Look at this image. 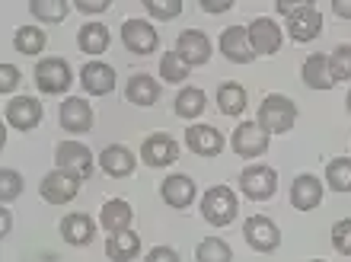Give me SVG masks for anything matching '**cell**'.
I'll return each instance as SVG.
<instances>
[{"label":"cell","instance_id":"cell-25","mask_svg":"<svg viewBox=\"0 0 351 262\" xmlns=\"http://www.w3.org/2000/svg\"><path fill=\"white\" fill-rule=\"evenodd\" d=\"M93 234H96V224H93L90 215H67L61 221V237H64L67 243L86 246L93 240Z\"/></svg>","mask_w":351,"mask_h":262},{"label":"cell","instance_id":"cell-16","mask_svg":"<svg viewBox=\"0 0 351 262\" xmlns=\"http://www.w3.org/2000/svg\"><path fill=\"white\" fill-rule=\"evenodd\" d=\"M61 128L71 131V134H84L93 128V109L86 99L80 96H71L61 103Z\"/></svg>","mask_w":351,"mask_h":262},{"label":"cell","instance_id":"cell-19","mask_svg":"<svg viewBox=\"0 0 351 262\" xmlns=\"http://www.w3.org/2000/svg\"><path fill=\"white\" fill-rule=\"evenodd\" d=\"M99 167H102V173L106 176H112V179H125V176H131L134 173V154H131L128 147H121V144H112V147H106L99 154Z\"/></svg>","mask_w":351,"mask_h":262},{"label":"cell","instance_id":"cell-9","mask_svg":"<svg viewBox=\"0 0 351 262\" xmlns=\"http://www.w3.org/2000/svg\"><path fill=\"white\" fill-rule=\"evenodd\" d=\"M230 144L240 157L252 160V157H262V154L268 150V134L259 128V122H243L240 128L233 131Z\"/></svg>","mask_w":351,"mask_h":262},{"label":"cell","instance_id":"cell-6","mask_svg":"<svg viewBox=\"0 0 351 262\" xmlns=\"http://www.w3.org/2000/svg\"><path fill=\"white\" fill-rule=\"evenodd\" d=\"M243 234H246V243H250L252 250H259V253H271V250H278V243H281V230H278V224L265 215H252L250 221L243 224Z\"/></svg>","mask_w":351,"mask_h":262},{"label":"cell","instance_id":"cell-45","mask_svg":"<svg viewBox=\"0 0 351 262\" xmlns=\"http://www.w3.org/2000/svg\"><path fill=\"white\" fill-rule=\"evenodd\" d=\"M0 234H3V237L10 234V211H7V208L0 211Z\"/></svg>","mask_w":351,"mask_h":262},{"label":"cell","instance_id":"cell-11","mask_svg":"<svg viewBox=\"0 0 351 262\" xmlns=\"http://www.w3.org/2000/svg\"><path fill=\"white\" fill-rule=\"evenodd\" d=\"M221 51H223V58H227V61H233V64H250L252 58H256L252 42H250V29H243V26L223 29Z\"/></svg>","mask_w":351,"mask_h":262},{"label":"cell","instance_id":"cell-34","mask_svg":"<svg viewBox=\"0 0 351 262\" xmlns=\"http://www.w3.org/2000/svg\"><path fill=\"white\" fill-rule=\"evenodd\" d=\"M189 71H192V67L185 64V61L176 55V51L163 55V61H160V77H163L167 84H182L185 77H189Z\"/></svg>","mask_w":351,"mask_h":262},{"label":"cell","instance_id":"cell-44","mask_svg":"<svg viewBox=\"0 0 351 262\" xmlns=\"http://www.w3.org/2000/svg\"><path fill=\"white\" fill-rule=\"evenodd\" d=\"M332 10H335V13H339L342 19H351V3H345V0H335Z\"/></svg>","mask_w":351,"mask_h":262},{"label":"cell","instance_id":"cell-15","mask_svg":"<svg viewBox=\"0 0 351 262\" xmlns=\"http://www.w3.org/2000/svg\"><path fill=\"white\" fill-rule=\"evenodd\" d=\"M250 42L256 55H275L281 48V29L275 26V19L259 16L250 23Z\"/></svg>","mask_w":351,"mask_h":262},{"label":"cell","instance_id":"cell-29","mask_svg":"<svg viewBox=\"0 0 351 262\" xmlns=\"http://www.w3.org/2000/svg\"><path fill=\"white\" fill-rule=\"evenodd\" d=\"M204 93L198 90V86H185V90H179V96H176V115H182V119H195V115L204 112Z\"/></svg>","mask_w":351,"mask_h":262},{"label":"cell","instance_id":"cell-23","mask_svg":"<svg viewBox=\"0 0 351 262\" xmlns=\"http://www.w3.org/2000/svg\"><path fill=\"white\" fill-rule=\"evenodd\" d=\"M125 96L134 106H154L160 99V84L150 74H134L125 86Z\"/></svg>","mask_w":351,"mask_h":262},{"label":"cell","instance_id":"cell-20","mask_svg":"<svg viewBox=\"0 0 351 262\" xmlns=\"http://www.w3.org/2000/svg\"><path fill=\"white\" fill-rule=\"evenodd\" d=\"M160 195H163V202L169 208H189L195 202V182L185 173H173V176L163 179Z\"/></svg>","mask_w":351,"mask_h":262},{"label":"cell","instance_id":"cell-32","mask_svg":"<svg viewBox=\"0 0 351 262\" xmlns=\"http://www.w3.org/2000/svg\"><path fill=\"white\" fill-rule=\"evenodd\" d=\"M13 45H16V51H23V55H38V51L45 48V32L36 26H19Z\"/></svg>","mask_w":351,"mask_h":262},{"label":"cell","instance_id":"cell-46","mask_svg":"<svg viewBox=\"0 0 351 262\" xmlns=\"http://www.w3.org/2000/svg\"><path fill=\"white\" fill-rule=\"evenodd\" d=\"M348 112H351V93H348Z\"/></svg>","mask_w":351,"mask_h":262},{"label":"cell","instance_id":"cell-47","mask_svg":"<svg viewBox=\"0 0 351 262\" xmlns=\"http://www.w3.org/2000/svg\"><path fill=\"white\" fill-rule=\"evenodd\" d=\"M313 262H323V259H313Z\"/></svg>","mask_w":351,"mask_h":262},{"label":"cell","instance_id":"cell-5","mask_svg":"<svg viewBox=\"0 0 351 262\" xmlns=\"http://www.w3.org/2000/svg\"><path fill=\"white\" fill-rule=\"evenodd\" d=\"M55 163H58V169H67V173H74V176H80V179L93 176V154H90V147L80 144V141H64V144H58Z\"/></svg>","mask_w":351,"mask_h":262},{"label":"cell","instance_id":"cell-3","mask_svg":"<svg viewBox=\"0 0 351 262\" xmlns=\"http://www.w3.org/2000/svg\"><path fill=\"white\" fill-rule=\"evenodd\" d=\"M275 186H278V173L265 163H256V167H246L240 173V189L246 192V198L252 202H265V198L275 195Z\"/></svg>","mask_w":351,"mask_h":262},{"label":"cell","instance_id":"cell-42","mask_svg":"<svg viewBox=\"0 0 351 262\" xmlns=\"http://www.w3.org/2000/svg\"><path fill=\"white\" fill-rule=\"evenodd\" d=\"M202 7L208 10V13H221V10H230V0H223V3H217V0H202Z\"/></svg>","mask_w":351,"mask_h":262},{"label":"cell","instance_id":"cell-12","mask_svg":"<svg viewBox=\"0 0 351 262\" xmlns=\"http://www.w3.org/2000/svg\"><path fill=\"white\" fill-rule=\"evenodd\" d=\"M185 144H189V150L198 154V157H217L223 150V134L217 128H211V125H189Z\"/></svg>","mask_w":351,"mask_h":262},{"label":"cell","instance_id":"cell-13","mask_svg":"<svg viewBox=\"0 0 351 262\" xmlns=\"http://www.w3.org/2000/svg\"><path fill=\"white\" fill-rule=\"evenodd\" d=\"M319 29H323V13L313 7V3H306L304 10H297L287 16V32L294 42H310V38L319 36Z\"/></svg>","mask_w":351,"mask_h":262},{"label":"cell","instance_id":"cell-37","mask_svg":"<svg viewBox=\"0 0 351 262\" xmlns=\"http://www.w3.org/2000/svg\"><path fill=\"white\" fill-rule=\"evenodd\" d=\"M19 192H23V176H19L16 169H3V173H0V198H3V202H13Z\"/></svg>","mask_w":351,"mask_h":262},{"label":"cell","instance_id":"cell-26","mask_svg":"<svg viewBox=\"0 0 351 262\" xmlns=\"http://www.w3.org/2000/svg\"><path fill=\"white\" fill-rule=\"evenodd\" d=\"M141 253V237L131 234V230H121V234H112L106 240V256L112 262H131Z\"/></svg>","mask_w":351,"mask_h":262},{"label":"cell","instance_id":"cell-22","mask_svg":"<svg viewBox=\"0 0 351 262\" xmlns=\"http://www.w3.org/2000/svg\"><path fill=\"white\" fill-rule=\"evenodd\" d=\"M300 77H304V84L310 86V90H329V86L335 84L332 80V71H329V58L326 55H310L304 61V67H300Z\"/></svg>","mask_w":351,"mask_h":262},{"label":"cell","instance_id":"cell-33","mask_svg":"<svg viewBox=\"0 0 351 262\" xmlns=\"http://www.w3.org/2000/svg\"><path fill=\"white\" fill-rule=\"evenodd\" d=\"M29 10H32L38 19H45V23H61V19L67 16L71 3H67V0H32Z\"/></svg>","mask_w":351,"mask_h":262},{"label":"cell","instance_id":"cell-17","mask_svg":"<svg viewBox=\"0 0 351 262\" xmlns=\"http://www.w3.org/2000/svg\"><path fill=\"white\" fill-rule=\"evenodd\" d=\"M141 157L150 167H167V163H176V157H179V144L169 134H150L144 141V147H141Z\"/></svg>","mask_w":351,"mask_h":262},{"label":"cell","instance_id":"cell-41","mask_svg":"<svg viewBox=\"0 0 351 262\" xmlns=\"http://www.w3.org/2000/svg\"><path fill=\"white\" fill-rule=\"evenodd\" d=\"M80 13H102V10H109V0H99V3H90V0H77L74 3Z\"/></svg>","mask_w":351,"mask_h":262},{"label":"cell","instance_id":"cell-8","mask_svg":"<svg viewBox=\"0 0 351 262\" xmlns=\"http://www.w3.org/2000/svg\"><path fill=\"white\" fill-rule=\"evenodd\" d=\"M121 42H125V48L134 51V55H150V51L157 48L160 36L154 26H147V19H128V23L121 26Z\"/></svg>","mask_w":351,"mask_h":262},{"label":"cell","instance_id":"cell-35","mask_svg":"<svg viewBox=\"0 0 351 262\" xmlns=\"http://www.w3.org/2000/svg\"><path fill=\"white\" fill-rule=\"evenodd\" d=\"M329 71L332 80H351V45H339L329 55Z\"/></svg>","mask_w":351,"mask_h":262},{"label":"cell","instance_id":"cell-39","mask_svg":"<svg viewBox=\"0 0 351 262\" xmlns=\"http://www.w3.org/2000/svg\"><path fill=\"white\" fill-rule=\"evenodd\" d=\"M16 86H19V67L3 61V64H0V90H3V93H13Z\"/></svg>","mask_w":351,"mask_h":262},{"label":"cell","instance_id":"cell-38","mask_svg":"<svg viewBox=\"0 0 351 262\" xmlns=\"http://www.w3.org/2000/svg\"><path fill=\"white\" fill-rule=\"evenodd\" d=\"M332 246L342 256H351V217H345L332 227Z\"/></svg>","mask_w":351,"mask_h":262},{"label":"cell","instance_id":"cell-10","mask_svg":"<svg viewBox=\"0 0 351 262\" xmlns=\"http://www.w3.org/2000/svg\"><path fill=\"white\" fill-rule=\"evenodd\" d=\"M176 55L182 58L189 67L204 64L211 58V42H208V36L202 29H185L182 36L176 38Z\"/></svg>","mask_w":351,"mask_h":262},{"label":"cell","instance_id":"cell-27","mask_svg":"<svg viewBox=\"0 0 351 262\" xmlns=\"http://www.w3.org/2000/svg\"><path fill=\"white\" fill-rule=\"evenodd\" d=\"M77 45H80L84 55H93V58L102 55L109 48V29L102 26V23H86L80 29V36H77Z\"/></svg>","mask_w":351,"mask_h":262},{"label":"cell","instance_id":"cell-36","mask_svg":"<svg viewBox=\"0 0 351 262\" xmlns=\"http://www.w3.org/2000/svg\"><path fill=\"white\" fill-rule=\"evenodd\" d=\"M144 7L154 19H176L182 13V0H144Z\"/></svg>","mask_w":351,"mask_h":262},{"label":"cell","instance_id":"cell-28","mask_svg":"<svg viewBox=\"0 0 351 262\" xmlns=\"http://www.w3.org/2000/svg\"><path fill=\"white\" fill-rule=\"evenodd\" d=\"M217 106H221L223 115H240L243 109H246V90H243L240 84L227 80V84H221V90H217Z\"/></svg>","mask_w":351,"mask_h":262},{"label":"cell","instance_id":"cell-43","mask_svg":"<svg viewBox=\"0 0 351 262\" xmlns=\"http://www.w3.org/2000/svg\"><path fill=\"white\" fill-rule=\"evenodd\" d=\"M275 7L281 10V13H287V16H291V13H297V10H304L306 3H291V0H278Z\"/></svg>","mask_w":351,"mask_h":262},{"label":"cell","instance_id":"cell-7","mask_svg":"<svg viewBox=\"0 0 351 262\" xmlns=\"http://www.w3.org/2000/svg\"><path fill=\"white\" fill-rule=\"evenodd\" d=\"M36 84L42 93H64L71 86V67L64 58H45L36 64Z\"/></svg>","mask_w":351,"mask_h":262},{"label":"cell","instance_id":"cell-4","mask_svg":"<svg viewBox=\"0 0 351 262\" xmlns=\"http://www.w3.org/2000/svg\"><path fill=\"white\" fill-rule=\"evenodd\" d=\"M77 192H80V176L67 173V169H51L42 179V198L48 205H67L77 198Z\"/></svg>","mask_w":351,"mask_h":262},{"label":"cell","instance_id":"cell-21","mask_svg":"<svg viewBox=\"0 0 351 262\" xmlns=\"http://www.w3.org/2000/svg\"><path fill=\"white\" fill-rule=\"evenodd\" d=\"M80 84H84L86 93L106 96V93H112V86H115V71H112L109 64H102V61H90V64H84V71H80Z\"/></svg>","mask_w":351,"mask_h":262},{"label":"cell","instance_id":"cell-31","mask_svg":"<svg viewBox=\"0 0 351 262\" xmlns=\"http://www.w3.org/2000/svg\"><path fill=\"white\" fill-rule=\"evenodd\" d=\"M326 182L329 189L335 192H351V160L348 157H339L326 167Z\"/></svg>","mask_w":351,"mask_h":262},{"label":"cell","instance_id":"cell-14","mask_svg":"<svg viewBox=\"0 0 351 262\" xmlns=\"http://www.w3.org/2000/svg\"><path fill=\"white\" fill-rule=\"evenodd\" d=\"M7 122L19 131H32L42 122V103L32 96H16L7 103Z\"/></svg>","mask_w":351,"mask_h":262},{"label":"cell","instance_id":"cell-2","mask_svg":"<svg viewBox=\"0 0 351 262\" xmlns=\"http://www.w3.org/2000/svg\"><path fill=\"white\" fill-rule=\"evenodd\" d=\"M202 215L208 224L214 227H227L237 217V195L227 186H214L204 192L202 198Z\"/></svg>","mask_w":351,"mask_h":262},{"label":"cell","instance_id":"cell-1","mask_svg":"<svg viewBox=\"0 0 351 262\" xmlns=\"http://www.w3.org/2000/svg\"><path fill=\"white\" fill-rule=\"evenodd\" d=\"M297 122V106L281 93H271L262 99L259 106V128L265 134H285Z\"/></svg>","mask_w":351,"mask_h":262},{"label":"cell","instance_id":"cell-40","mask_svg":"<svg viewBox=\"0 0 351 262\" xmlns=\"http://www.w3.org/2000/svg\"><path fill=\"white\" fill-rule=\"evenodd\" d=\"M147 262H179V253L169 246H154L147 253Z\"/></svg>","mask_w":351,"mask_h":262},{"label":"cell","instance_id":"cell-24","mask_svg":"<svg viewBox=\"0 0 351 262\" xmlns=\"http://www.w3.org/2000/svg\"><path fill=\"white\" fill-rule=\"evenodd\" d=\"M131 205L128 202H121V198H112V202H106L99 211V224L109 230V234H121V230H128L131 224Z\"/></svg>","mask_w":351,"mask_h":262},{"label":"cell","instance_id":"cell-18","mask_svg":"<svg viewBox=\"0 0 351 262\" xmlns=\"http://www.w3.org/2000/svg\"><path fill=\"white\" fill-rule=\"evenodd\" d=\"M319 202H323V182L316 176H310V173L297 176L294 186H291V205L297 211H313Z\"/></svg>","mask_w":351,"mask_h":262},{"label":"cell","instance_id":"cell-30","mask_svg":"<svg viewBox=\"0 0 351 262\" xmlns=\"http://www.w3.org/2000/svg\"><path fill=\"white\" fill-rule=\"evenodd\" d=\"M195 259L198 262H233V250L223 240H217V237H208V240L198 243Z\"/></svg>","mask_w":351,"mask_h":262}]
</instances>
